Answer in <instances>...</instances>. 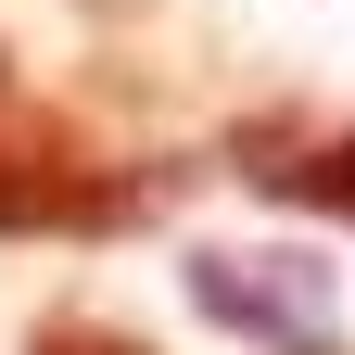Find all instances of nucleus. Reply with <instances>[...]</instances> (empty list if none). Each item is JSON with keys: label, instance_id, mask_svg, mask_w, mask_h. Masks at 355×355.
Here are the masks:
<instances>
[{"label": "nucleus", "instance_id": "1", "mask_svg": "<svg viewBox=\"0 0 355 355\" xmlns=\"http://www.w3.org/2000/svg\"><path fill=\"white\" fill-rule=\"evenodd\" d=\"M191 304L216 330L266 343V355H330L318 343V304H330V266L318 254H191Z\"/></svg>", "mask_w": 355, "mask_h": 355}, {"label": "nucleus", "instance_id": "2", "mask_svg": "<svg viewBox=\"0 0 355 355\" xmlns=\"http://www.w3.org/2000/svg\"><path fill=\"white\" fill-rule=\"evenodd\" d=\"M241 178L254 191H279V203H304V216H330V229H355V127H254L241 140Z\"/></svg>", "mask_w": 355, "mask_h": 355}, {"label": "nucleus", "instance_id": "3", "mask_svg": "<svg viewBox=\"0 0 355 355\" xmlns=\"http://www.w3.org/2000/svg\"><path fill=\"white\" fill-rule=\"evenodd\" d=\"M26 355H153V343H140V330H114V318H38Z\"/></svg>", "mask_w": 355, "mask_h": 355}]
</instances>
